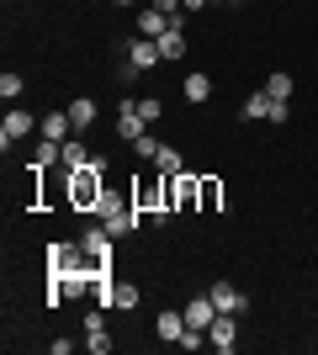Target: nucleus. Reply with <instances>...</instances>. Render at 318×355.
Segmentation results:
<instances>
[{"instance_id":"28","label":"nucleus","mask_w":318,"mask_h":355,"mask_svg":"<svg viewBox=\"0 0 318 355\" xmlns=\"http://www.w3.org/2000/svg\"><path fill=\"white\" fill-rule=\"evenodd\" d=\"M287 117H292V106H287V101H276V96H271V117H265V122H276V128H281Z\"/></svg>"},{"instance_id":"16","label":"nucleus","mask_w":318,"mask_h":355,"mask_svg":"<svg viewBox=\"0 0 318 355\" xmlns=\"http://www.w3.org/2000/svg\"><path fill=\"white\" fill-rule=\"evenodd\" d=\"M37 133L53 138V144H69V138H75V122H69V112H48V117L37 122Z\"/></svg>"},{"instance_id":"10","label":"nucleus","mask_w":318,"mask_h":355,"mask_svg":"<svg viewBox=\"0 0 318 355\" xmlns=\"http://www.w3.org/2000/svg\"><path fill=\"white\" fill-rule=\"evenodd\" d=\"M207 297H212V308H218V313H233V318L249 308V297H244L233 282H212V286H207Z\"/></svg>"},{"instance_id":"29","label":"nucleus","mask_w":318,"mask_h":355,"mask_svg":"<svg viewBox=\"0 0 318 355\" xmlns=\"http://www.w3.org/2000/svg\"><path fill=\"white\" fill-rule=\"evenodd\" d=\"M202 6H212V0H181V11H202Z\"/></svg>"},{"instance_id":"23","label":"nucleus","mask_w":318,"mask_h":355,"mask_svg":"<svg viewBox=\"0 0 318 355\" xmlns=\"http://www.w3.org/2000/svg\"><path fill=\"white\" fill-rule=\"evenodd\" d=\"M127 148H133V159H138V164H154V159H159V148H165V144H159V138H154V133H138V138H133V144H127Z\"/></svg>"},{"instance_id":"12","label":"nucleus","mask_w":318,"mask_h":355,"mask_svg":"<svg viewBox=\"0 0 318 355\" xmlns=\"http://www.w3.org/2000/svg\"><path fill=\"white\" fill-rule=\"evenodd\" d=\"M64 112H69V122H75V133H91L96 117H101V101H96V96H75Z\"/></svg>"},{"instance_id":"4","label":"nucleus","mask_w":318,"mask_h":355,"mask_svg":"<svg viewBox=\"0 0 318 355\" xmlns=\"http://www.w3.org/2000/svg\"><path fill=\"white\" fill-rule=\"evenodd\" d=\"M27 133H37V117H32V112H21V106H6V122H0V148L11 154Z\"/></svg>"},{"instance_id":"14","label":"nucleus","mask_w":318,"mask_h":355,"mask_svg":"<svg viewBox=\"0 0 318 355\" xmlns=\"http://www.w3.org/2000/svg\"><path fill=\"white\" fill-rule=\"evenodd\" d=\"M127 64H133L138 74L159 69V64H165V59H159V43H154V37H133V43H127Z\"/></svg>"},{"instance_id":"27","label":"nucleus","mask_w":318,"mask_h":355,"mask_svg":"<svg viewBox=\"0 0 318 355\" xmlns=\"http://www.w3.org/2000/svg\"><path fill=\"white\" fill-rule=\"evenodd\" d=\"M138 117H143V122H159V117H165V101H159V96H138Z\"/></svg>"},{"instance_id":"18","label":"nucleus","mask_w":318,"mask_h":355,"mask_svg":"<svg viewBox=\"0 0 318 355\" xmlns=\"http://www.w3.org/2000/svg\"><path fill=\"white\" fill-rule=\"evenodd\" d=\"M181 96H186V101H191V106H202V101H207V96H212V74L191 69V74H186V80H181Z\"/></svg>"},{"instance_id":"17","label":"nucleus","mask_w":318,"mask_h":355,"mask_svg":"<svg viewBox=\"0 0 318 355\" xmlns=\"http://www.w3.org/2000/svg\"><path fill=\"white\" fill-rule=\"evenodd\" d=\"M85 164H91V148H85V133H75L59 154V170H85Z\"/></svg>"},{"instance_id":"7","label":"nucleus","mask_w":318,"mask_h":355,"mask_svg":"<svg viewBox=\"0 0 318 355\" xmlns=\"http://www.w3.org/2000/svg\"><path fill=\"white\" fill-rule=\"evenodd\" d=\"M175 212H202V175L197 170L175 175Z\"/></svg>"},{"instance_id":"3","label":"nucleus","mask_w":318,"mask_h":355,"mask_svg":"<svg viewBox=\"0 0 318 355\" xmlns=\"http://www.w3.org/2000/svg\"><path fill=\"white\" fill-rule=\"evenodd\" d=\"M80 250H85V260H91L96 270H112V260H117V239L96 223V228H85V234H80Z\"/></svg>"},{"instance_id":"25","label":"nucleus","mask_w":318,"mask_h":355,"mask_svg":"<svg viewBox=\"0 0 318 355\" xmlns=\"http://www.w3.org/2000/svg\"><path fill=\"white\" fill-rule=\"evenodd\" d=\"M21 90H27V80H21L16 69H6V74H0V96H6V106H16V101H21Z\"/></svg>"},{"instance_id":"30","label":"nucleus","mask_w":318,"mask_h":355,"mask_svg":"<svg viewBox=\"0 0 318 355\" xmlns=\"http://www.w3.org/2000/svg\"><path fill=\"white\" fill-rule=\"evenodd\" d=\"M112 6H133V0H112Z\"/></svg>"},{"instance_id":"5","label":"nucleus","mask_w":318,"mask_h":355,"mask_svg":"<svg viewBox=\"0 0 318 355\" xmlns=\"http://www.w3.org/2000/svg\"><path fill=\"white\" fill-rule=\"evenodd\" d=\"M138 302H143V292H138V282H106V292L96 297V308H117V313H133Z\"/></svg>"},{"instance_id":"9","label":"nucleus","mask_w":318,"mask_h":355,"mask_svg":"<svg viewBox=\"0 0 318 355\" xmlns=\"http://www.w3.org/2000/svg\"><path fill=\"white\" fill-rule=\"evenodd\" d=\"M138 133H149V122L138 117V96H122V106H117V138H122V144H133Z\"/></svg>"},{"instance_id":"21","label":"nucleus","mask_w":318,"mask_h":355,"mask_svg":"<svg viewBox=\"0 0 318 355\" xmlns=\"http://www.w3.org/2000/svg\"><path fill=\"white\" fill-rule=\"evenodd\" d=\"M265 117H271V90L260 85V90L244 96V122H265Z\"/></svg>"},{"instance_id":"24","label":"nucleus","mask_w":318,"mask_h":355,"mask_svg":"<svg viewBox=\"0 0 318 355\" xmlns=\"http://www.w3.org/2000/svg\"><path fill=\"white\" fill-rule=\"evenodd\" d=\"M154 170H159V175H181V170H186V164H181V148L165 144V148H159V159H154Z\"/></svg>"},{"instance_id":"31","label":"nucleus","mask_w":318,"mask_h":355,"mask_svg":"<svg viewBox=\"0 0 318 355\" xmlns=\"http://www.w3.org/2000/svg\"><path fill=\"white\" fill-rule=\"evenodd\" d=\"M228 6H239V0H228Z\"/></svg>"},{"instance_id":"20","label":"nucleus","mask_w":318,"mask_h":355,"mask_svg":"<svg viewBox=\"0 0 318 355\" xmlns=\"http://www.w3.org/2000/svg\"><path fill=\"white\" fill-rule=\"evenodd\" d=\"M59 154H64V144H53V138H37V148H32L27 170H53V164H59Z\"/></svg>"},{"instance_id":"22","label":"nucleus","mask_w":318,"mask_h":355,"mask_svg":"<svg viewBox=\"0 0 318 355\" xmlns=\"http://www.w3.org/2000/svg\"><path fill=\"white\" fill-rule=\"evenodd\" d=\"M223 202H228V196H223V180H218V175H202V212H223Z\"/></svg>"},{"instance_id":"15","label":"nucleus","mask_w":318,"mask_h":355,"mask_svg":"<svg viewBox=\"0 0 318 355\" xmlns=\"http://www.w3.org/2000/svg\"><path fill=\"white\" fill-rule=\"evenodd\" d=\"M154 334H159L165 345H181V334H186V313H181V308H165L159 318H154Z\"/></svg>"},{"instance_id":"19","label":"nucleus","mask_w":318,"mask_h":355,"mask_svg":"<svg viewBox=\"0 0 318 355\" xmlns=\"http://www.w3.org/2000/svg\"><path fill=\"white\" fill-rule=\"evenodd\" d=\"M170 21H175V16H165L159 6H143V11H138V37H159Z\"/></svg>"},{"instance_id":"8","label":"nucleus","mask_w":318,"mask_h":355,"mask_svg":"<svg viewBox=\"0 0 318 355\" xmlns=\"http://www.w3.org/2000/svg\"><path fill=\"white\" fill-rule=\"evenodd\" d=\"M154 43H159V59H165V64H181V59H186V48H191V43H186L181 16H175V21H170V27L159 32V37H154Z\"/></svg>"},{"instance_id":"6","label":"nucleus","mask_w":318,"mask_h":355,"mask_svg":"<svg viewBox=\"0 0 318 355\" xmlns=\"http://www.w3.org/2000/svg\"><path fill=\"white\" fill-rule=\"evenodd\" d=\"M207 345L218 355H233L239 350V318H233V313H218V318L207 324Z\"/></svg>"},{"instance_id":"13","label":"nucleus","mask_w":318,"mask_h":355,"mask_svg":"<svg viewBox=\"0 0 318 355\" xmlns=\"http://www.w3.org/2000/svg\"><path fill=\"white\" fill-rule=\"evenodd\" d=\"M181 313H186V329H202V334H207V324L218 318V308H212V297H207V292H202V297H186Z\"/></svg>"},{"instance_id":"11","label":"nucleus","mask_w":318,"mask_h":355,"mask_svg":"<svg viewBox=\"0 0 318 355\" xmlns=\"http://www.w3.org/2000/svg\"><path fill=\"white\" fill-rule=\"evenodd\" d=\"M101 313H106V308H91V313H85V350H91V355H106V350H112V334H106V318H101Z\"/></svg>"},{"instance_id":"2","label":"nucleus","mask_w":318,"mask_h":355,"mask_svg":"<svg viewBox=\"0 0 318 355\" xmlns=\"http://www.w3.org/2000/svg\"><path fill=\"white\" fill-rule=\"evenodd\" d=\"M149 218V212H138L133 207V196H117L112 186L101 191V202H96V223H101L112 239H127V234H138V223Z\"/></svg>"},{"instance_id":"26","label":"nucleus","mask_w":318,"mask_h":355,"mask_svg":"<svg viewBox=\"0 0 318 355\" xmlns=\"http://www.w3.org/2000/svg\"><path fill=\"white\" fill-rule=\"evenodd\" d=\"M265 90H271L276 101H292V90H297V85H292L287 69H276V74H265Z\"/></svg>"},{"instance_id":"1","label":"nucleus","mask_w":318,"mask_h":355,"mask_svg":"<svg viewBox=\"0 0 318 355\" xmlns=\"http://www.w3.org/2000/svg\"><path fill=\"white\" fill-rule=\"evenodd\" d=\"M69 207L75 212H96V202H101V191H106V154H91V164L85 170H69Z\"/></svg>"}]
</instances>
